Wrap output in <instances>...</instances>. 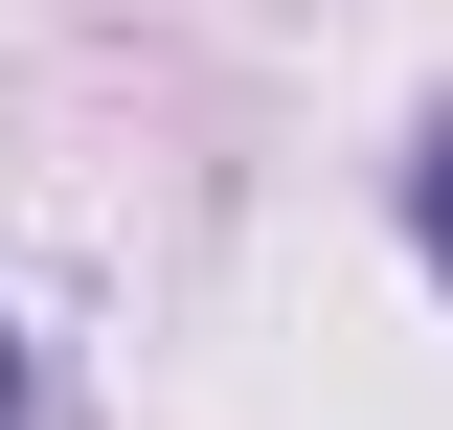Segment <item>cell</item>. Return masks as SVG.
Returning a JSON list of instances; mask_svg holds the SVG:
<instances>
[{
  "label": "cell",
  "instance_id": "1",
  "mask_svg": "<svg viewBox=\"0 0 453 430\" xmlns=\"http://www.w3.org/2000/svg\"><path fill=\"white\" fill-rule=\"evenodd\" d=\"M408 250H431V295H453V113L408 136Z\"/></svg>",
  "mask_w": 453,
  "mask_h": 430
},
{
  "label": "cell",
  "instance_id": "2",
  "mask_svg": "<svg viewBox=\"0 0 453 430\" xmlns=\"http://www.w3.org/2000/svg\"><path fill=\"white\" fill-rule=\"evenodd\" d=\"M0 430H46V385H23V318H0Z\"/></svg>",
  "mask_w": 453,
  "mask_h": 430
}]
</instances>
